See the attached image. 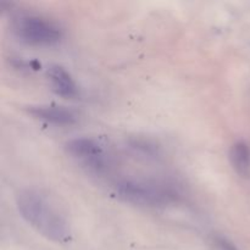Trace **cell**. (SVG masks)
<instances>
[{
	"label": "cell",
	"instance_id": "obj_1",
	"mask_svg": "<svg viewBox=\"0 0 250 250\" xmlns=\"http://www.w3.org/2000/svg\"><path fill=\"white\" fill-rule=\"evenodd\" d=\"M16 205L22 219L39 234L54 243L71 241L67 220L46 195L34 189H24L17 194Z\"/></svg>",
	"mask_w": 250,
	"mask_h": 250
},
{
	"label": "cell",
	"instance_id": "obj_2",
	"mask_svg": "<svg viewBox=\"0 0 250 250\" xmlns=\"http://www.w3.org/2000/svg\"><path fill=\"white\" fill-rule=\"evenodd\" d=\"M120 199L137 207L160 208L176 202L178 194L165 183L143 180H125L116 186Z\"/></svg>",
	"mask_w": 250,
	"mask_h": 250
},
{
	"label": "cell",
	"instance_id": "obj_3",
	"mask_svg": "<svg viewBox=\"0 0 250 250\" xmlns=\"http://www.w3.org/2000/svg\"><path fill=\"white\" fill-rule=\"evenodd\" d=\"M12 32L19 41L28 45H53L62 38V29L46 17L21 15L12 23Z\"/></svg>",
	"mask_w": 250,
	"mask_h": 250
},
{
	"label": "cell",
	"instance_id": "obj_4",
	"mask_svg": "<svg viewBox=\"0 0 250 250\" xmlns=\"http://www.w3.org/2000/svg\"><path fill=\"white\" fill-rule=\"evenodd\" d=\"M66 150L72 158L82 161L95 171H102L109 165V154L100 142L89 137H80L66 143Z\"/></svg>",
	"mask_w": 250,
	"mask_h": 250
},
{
	"label": "cell",
	"instance_id": "obj_5",
	"mask_svg": "<svg viewBox=\"0 0 250 250\" xmlns=\"http://www.w3.org/2000/svg\"><path fill=\"white\" fill-rule=\"evenodd\" d=\"M29 114L33 117L49 124L59 125V126H68L77 121V115L72 110L65 106L58 105H39V106H31L28 110Z\"/></svg>",
	"mask_w": 250,
	"mask_h": 250
},
{
	"label": "cell",
	"instance_id": "obj_6",
	"mask_svg": "<svg viewBox=\"0 0 250 250\" xmlns=\"http://www.w3.org/2000/svg\"><path fill=\"white\" fill-rule=\"evenodd\" d=\"M48 77L53 90L62 98H75L78 94V87L70 72L62 66L53 65L48 70Z\"/></svg>",
	"mask_w": 250,
	"mask_h": 250
},
{
	"label": "cell",
	"instance_id": "obj_7",
	"mask_svg": "<svg viewBox=\"0 0 250 250\" xmlns=\"http://www.w3.org/2000/svg\"><path fill=\"white\" fill-rule=\"evenodd\" d=\"M229 161L232 167L242 177L250 176V146L246 142H237L229 150Z\"/></svg>",
	"mask_w": 250,
	"mask_h": 250
},
{
	"label": "cell",
	"instance_id": "obj_8",
	"mask_svg": "<svg viewBox=\"0 0 250 250\" xmlns=\"http://www.w3.org/2000/svg\"><path fill=\"white\" fill-rule=\"evenodd\" d=\"M131 146L132 148L137 149L146 155H158L159 153V146L149 139L134 138L133 141H131Z\"/></svg>",
	"mask_w": 250,
	"mask_h": 250
},
{
	"label": "cell",
	"instance_id": "obj_9",
	"mask_svg": "<svg viewBox=\"0 0 250 250\" xmlns=\"http://www.w3.org/2000/svg\"><path fill=\"white\" fill-rule=\"evenodd\" d=\"M215 243H216V247L220 250H238L231 242L227 241L224 237H216L215 238Z\"/></svg>",
	"mask_w": 250,
	"mask_h": 250
}]
</instances>
